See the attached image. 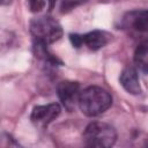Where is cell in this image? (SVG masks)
Instances as JSON below:
<instances>
[{"instance_id":"obj_9","label":"cell","mask_w":148,"mask_h":148,"mask_svg":"<svg viewBox=\"0 0 148 148\" xmlns=\"http://www.w3.org/2000/svg\"><path fill=\"white\" fill-rule=\"evenodd\" d=\"M134 62L141 72L148 74V39L138 45L134 53Z\"/></svg>"},{"instance_id":"obj_1","label":"cell","mask_w":148,"mask_h":148,"mask_svg":"<svg viewBox=\"0 0 148 148\" xmlns=\"http://www.w3.org/2000/svg\"><path fill=\"white\" fill-rule=\"evenodd\" d=\"M112 104L111 95L103 88L91 86L83 89L79 98V108L88 117H96L105 112Z\"/></svg>"},{"instance_id":"obj_11","label":"cell","mask_w":148,"mask_h":148,"mask_svg":"<svg viewBox=\"0 0 148 148\" xmlns=\"http://www.w3.org/2000/svg\"><path fill=\"white\" fill-rule=\"evenodd\" d=\"M28 5H29V8L31 12L37 13L44 8L45 2L43 0H28Z\"/></svg>"},{"instance_id":"obj_4","label":"cell","mask_w":148,"mask_h":148,"mask_svg":"<svg viewBox=\"0 0 148 148\" xmlns=\"http://www.w3.org/2000/svg\"><path fill=\"white\" fill-rule=\"evenodd\" d=\"M69 38H71L72 44L75 47H80L82 45H86L89 50L97 51L108 44L110 35L106 34L105 31L94 30V31H90V32L84 34V35H77V34L71 35Z\"/></svg>"},{"instance_id":"obj_7","label":"cell","mask_w":148,"mask_h":148,"mask_svg":"<svg viewBox=\"0 0 148 148\" xmlns=\"http://www.w3.org/2000/svg\"><path fill=\"white\" fill-rule=\"evenodd\" d=\"M123 27L127 30L148 34V10H133L123 17Z\"/></svg>"},{"instance_id":"obj_6","label":"cell","mask_w":148,"mask_h":148,"mask_svg":"<svg viewBox=\"0 0 148 148\" xmlns=\"http://www.w3.org/2000/svg\"><path fill=\"white\" fill-rule=\"evenodd\" d=\"M60 105L57 103L38 105L34 108L30 116V120L37 127H45L60 114Z\"/></svg>"},{"instance_id":"obj_12","label":"cell","mask_w":148,"mask_h":148,"mask_svg":"<svg viewBox=\"0 0 148 148\" xmlns=\"http://www.w3.org/2000/svg\"><path fill=\"white\" fill-rule=\"evenodd\" d=\"M56 1H57V0H47V2H49V8H50V9H52V8H53V6H54Z\"/></svg>"},{"instance_id":"obj_13","label":"cell","mask_w":148,"mask_h":148,"mask_svg":"<svg viewBox=\"0 0 148 148\" xmlns=\"http://www.w3.org/2000/svg\"><path fill=\"white\" fill-rule=\"evenodd\" d=\"M10 2V0H1V3L2 5H8Z\"/></svg>"},{"instance_id":"obj_2","label":"cell","mask_w":148,"mask_h":148,"mask_svg":"<svg viewBox=\"0 0 148 148\" xmlns=\"http://www.w3.org/2000/svg\"><path fill=\"white\" fill-rule=\"evenodd\" d=\"M116 139L117 132L114 127L102 121L90 123L83 133V141L88 147L109 148L114 145Z\"/></svg>"},{"instance_id":"obj_10","label":"cell","mask_w":148,"mask_h":148,"mask_svg":"<svg viewBox=\"0 0 148 148\" xmlns=\"http://www.w3.org/2000/svg\"><path fill=\"white\" fill-rule=\"evenodd\" d=\"M86 1L87 0H62L61 5H60V10H61V13L71 12L72 9H74L75 7H77L79 5H81Z\"/></svg>"},{"instance_id":"obj_3","label":"cell","mask_w":148,"mask_h":148,"mask_svg":"<svg viewBox=\"0 0 148 148\" xmlns=\"http://www.w3.org/2000/svg\"><path fill=\"white\" fill-rule=\"evenodd\" d=\"M30 32L35 42L45 45L52 44L62 36L61 25L50 16H39L32 18L30 22Z\"/></svg>"},{"instance_id":"obj_5","label":"cell","mask_w":148,"mask_h":148,"mask_svg":"<svg viewBox=\"0 0 148 148\" xmlns=\"http://www.w3.org/2000/svg\"><path fill=\"white\" fill-rule=\"evenodd\" d=\"M58 97L67 111H73L79 105L80 98V84L74 81H62L57 88Z\"/></svg>"},{"instance_id":"obj_8","label":"cell","mask_w":148,"mask_h":148,"mask_svg":"<svg viewBox=\"0 0 148 148\" xmlns=\"http://www.w3.org/2000/svg\"><path fill=\"white\" fill-rule=\"evenodd\" d=\"M119 81H120V84L123 86V88L127 92H130L132 95H138L141 92L138 73L133 67H126L121 72Z\"/></svg>"}]
</instances>
